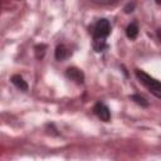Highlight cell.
<instances>
[{"instance_id":"1","label":"cell","mask_w":161,"mask_h":161,"mask_svg":"<svg viewBox=\"0 0 161 161\" xmlns=\"http://www.w3.org/2000/svg\"><path fill=\"white\" fill-rule=\"evenodd\" d=\"M109 33H111V24L107 19H99L94 24L92 34H93V39H94V48L97 52H101L106 47L104 40L109 35Z\"/></svg>"},{"instance_id":"2","label":"cell","mask_w":161,"mask_h":161,"mask_svg":"<svg viewBox=\"0 0 161 161\" xmlns=\"http://www.w3.org/2000/svg\"><path fill=\"white\" fill-rule=\"evenodd\" d=\"M135 74L138 78V80L157 98H161V86L160 82L155 78H152L151 75H148L146 72L140 70V69H135Z\"/></svg>"},{"instance_id":"3","label":"cell","mask_w":161,"mask_h":161,"mask_svg":"<svg viewBox=\"0 0 161 161\" xmlns=\"http://www.w3.org/2000/svg\"><path fill=\"white\" fill-rule=\"evenodd\" d=\"M93 112H94L96 116H97L101 121H103V122H108L109 118H111V111H109V108H108L104 103H102V102H98V103L94 104Z\"/></svg>"},{"instance_id":"4","label":"cell","mask_w":161,"mask_h":161,"mask_svg":"<svg viewBox=\"0 0 161 161\" xmlns=\"http://www.w3.org/2000/svg\"><path fill=\"white\" fill-rule=\"evenodd\" d=\"M65 74H67V77H68L69 79H72V80H74V82H77V83H83V80H84V74H83V72H82L80 69L75 68V67L68 68V69L65 70Z\"/></svg>"},{"instance_id":"5","label":"cell","mask_w":161,"mask_h":161,"mask_svg":"<svg viewBox=\"0 0 161 161\" xmlns=\"http://www.w3.org/2000/svg\"><path fill=\"white\" fill-rule=\"evenodd\" d=\"M69 54H70V52H69V49L64 44H60V45H58L55 48V59L59 60V62L67 59L69 57Z\"/></svg>"},{"instance_id":"6","label":"cell","mask_w":161,"mask_h":161,"mask_svg":"<svg viewBox=\"0 0 161 161\" xmlns=\"http://www.w3.org/2000/svg\"><path fill=\"white\" fill-rule=\"evenodd\" d=\"M11 83L16 87V88H19L20 91H28V83L24 80V78L21 77V75H19V74H14L13 77H11Z\"/></svg>"},{"instance_id":"7","label":"cell","mask_w":161,"mask_h":161,"mask_svg":"<svg viewBox=\"0 0 161 161\" xmlns=\"http://www.w3.org/2000/svg\"><path fill=\"white\" fill-rule=\"evenodd\" d=\"M137 34H138V25H137V23L133 21V23L128 24V26L126 28V35L130 39H136Z\"/></svg>"},{"instance_id":"8","label":"cell","mask_w":161,"mask_h":161,"mask_svg":"<svg viewBox=\"0 0 161 161\" xmlns=\"http://www.w3.org/2000/svg\"><path fill=\"white\" fill-rule=\"evenodd\" d=\"M132 101H135L137 104H140V106H142V107H147L148 106V103H147V101L143 98V97H141V96H138V94H132L131 97H130Z\"/></svg>"}]
</instances>
